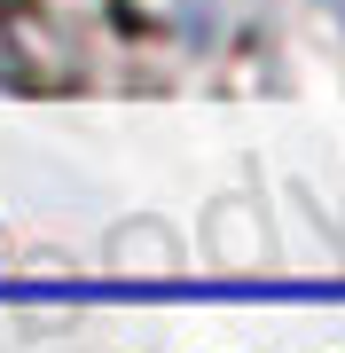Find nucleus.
Returning a JSON list of instances; mask_svg holds the SVG:
<instances>
[{
  "mask_svg": "<svg viewBox=\"0 0 345 353\" xmlns=\"http://www.w3.org/2000/svg\"><path fill=\"white\" fill-rule=\"evenodd\" d=\"M0 299H48V306H94V299H298V306H345V283H16Z\"/></svg>",
  "mask_w": 345,
  "mask_h": 353,
  "instance_id": "obj_1",
  "label": "nucleus"
},
{
  "mask_svg": "<svg viewBox=\"0 0 345 353\" xmlns=\"http://www.w3.org/2000/svg\"><path fill=\"white\" fill-rule=\"evenodd\" d=\"M322 8H330V16H337V24H345V0H322Z\"/></svg>",
  "mask_w": 345,
  "mask_h": 353,
  "instance_id": "obj_2",
  "label": "nucleus"
}]
</instances>
